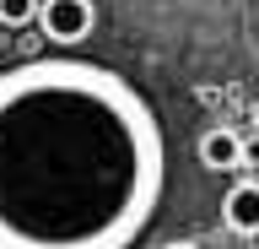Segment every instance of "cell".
<instances>
[{"label": "cell", "mask_w": 259, "mask_h": 249, "mask_svg": "<svg viewBox=\"0 0 259 249\" xmlns=\"http://www.w3.org/2000/svg\"><path fill=\"white\" fill-rule=\"evenodd\" d=\"M167 190V135L124 70L38 54L0 70V249H130Z\"/></svg>", "instance_id": "cell-1"}, {"label": "cell", "mask_w": 259, "mask_h": 249, "mask_svg": "<svg viewBox=\"0 0 259 249\" xmlns=\"http://www.w3.org/2000/svg\"><path fill=\"white\" fill-rule=\"evenodd\" d=\"M38 27H44V38L54 49H76V44L92 38L97 6L92 0H44V6H38Z\"/></svg>", "instance_id": "cell-2"}, {"label": "cell", "mask_w": 259, "mask_h": 249, "mask_svg": "<svg viewBox=\"0 0 259 249\" xmlns=\"http://www.w3.org/2000/svg\"><path fill=\"white\" fill-rule=\"evenodd\" d=\"M194 152H200V163H205L210 173H232V168H243V135L232 130V125H210V130L194 141Z\"/></svg>", "instance_id": "cell-3"}, {"label": "cell", "mask_w": 259, "mask_h": 249, "mask_svg": "<svg viewBox=\"0 0 259 249\" xmlns=\"http://www.w3.org/2000/svg\"><path fill=\"white\" fill-rule=\"evenodd\" d=\"M222 222L232 233H259V179H238L222 195Z\"/></svg>", "instance_id": "cell-4"}, {"label": "cell", "mask_w": 259, "mask_h": 249, "mask_svg": "<svg viewBox=\"0 0 259 249\" xmlns=\"http://www.w3.org/2000/svg\"><path fill=\"white\" fill-rule=\"evenodd\" d=\"M38 6H44V0H0V27H32V22H38Z\"/></svg>", "instance_id": "cell-5"}, {"label": "cell", "mask_w": 259, "mask_h": 249, "mask_svg": "<svg viewBox=\"0 0 259 249\" xmlns=\"http://www.w3.org/2000/svg\"><path fill=\"white\" fill-rule=\"evenodd\" d=\"M243 163H259V130H254V141H243Z\"/></svg>", "instance_id": "cell-6"}, {"label": "cell", "mask_w": 259, "mask_h": 249, "mask_svg": "<svg viewBox=\"0 0 259 249\" xmlns=\"http://www.w3.org/2000/svg\"><path fill=\"white\" fill-rule=\"evenodd\" d=\"M162 249H200L194 238H173V244H162Z\"/></svg>", "instance_id": "cell-7"}, {"label": "cell", "mask_w": 259, "mask_h": 249, "mask_svg": "<svg viewBox=\"0 0 259 249\" xmlns=\"http://www.w3.org/2000/svg\"><path fill=\"white\" fill-rule=\"evenodd\" d=\"M254 130H259V103H254Z\"/></svg>", "instance_id": "cell-8"}]
</instances>
